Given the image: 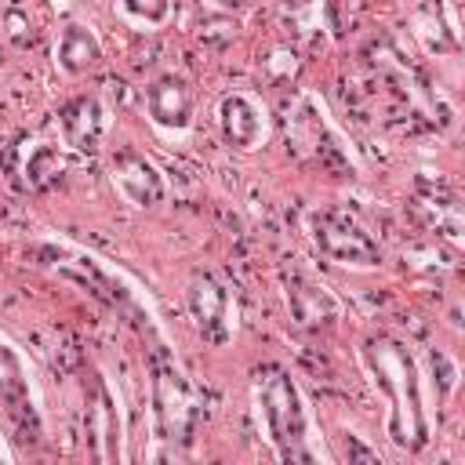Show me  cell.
Masks as SVG:
<instances>
[{
  "mask_svg": "<svg viewBox=\"0 0 465 465\" xmlns=\"http://www.w3.org/2000/svg\"><path fill=\"white\" fill-rule=\"evenodd\" d=\"M251 411L276 461H334L323 447L309 396L291 367L262 363L251 374Z\"/></svg>",
  "mask_w": 465,
  "mask_h": 465,
  "instance_id": "obj_1",
  "label": "cell"
},
{
  "mask_svg": "<svg viewBox=\"0 0 465 465\" xmlns=\"http://www.w3.org/2000/svg\"><path fill=\"white\" fill-rule=\"evenodd\" d=\"M374 389L385 396V436L396 450L418 454L429 447V403L418 356L392 334H371L360 349Z\"/></svg>",
  "mask_w": 465,
  "mask_h": 465,
  "instance_id": "obj_2",
  "label": "cell"
},
{
  "mask_svg": "<svg viewBox=\"0 0 465 465\" xmlns=\"http://www.w3.org/2000/svg\"><path fill=\"white\" fill-rule=\"evenodd\" d=\"M305 229H309L312 247L320 251V258H327L338 269L374 272L385 265V247L349 207H316V211H309Z\"/></svg>",
  "mask_w": 465,
  "mask_h": 465,
  "instance_id": "obj_3",
  "label": "cell"
},
{
  "mask_svg": "<svg viewBox=\"0 0 465 465\" xmlns=\"http://www.w3.org/2000/svg\"><path fill=\"white\" fill-rule=\"evenodd\" d=\"M84 432L91 440V458L94 461H127V418H124V400L120 385L94 367L87 385H84Z\"/></svg>",
  "mask_w": 465,
  "mask_h": 465,
  "instance_id": "obj_4",
  "label": "cell"
},
{
  "mask_svg": "<svg viewBox=\"0 0 465 465\" xmlns=\"http://www.w3.org/2000/svg\"><path fill=\"white\" fill-rule=\"evenodd\" d=\"M0 407L7 421L18 425V432L40 440L44 436V407H40V385L29 356L18 349L15 338L0 331Z\"/></svg>",
  "mask_w": 465,
  "mask_h": 465,
  "instance_id": "obj_5",
  "label": "cell"
},
{
  "mask_svg": "<svg viewBox=\"0 0 465 465\" xmlns=\"http://www.w3.org/2000/svg\"><path fill=\"white\" fill-rule=\"evenodd\" d=\"M149 371H153V421H156V436L160 440H189L193 425H196V396L193 385L185 381V374L178 371V363L163 352L153 349L149 356Z\"/></svg>",
  "mask_w": 465,
  "mask_h": 465,
  "instance_id": "obj_6",
  "label": "cell"
},
{
  "mask_svg": "<svg viewBox=\"0 0 465 465\" xmlns=\"http://www.w3.org/2000/svg\"><path fill=\"white\" fill-rule=\"evenodd\" d=\"M185 312L193 320V331L203 345L211 349H225L236 338V298L232 291L207 269H196L185 280Z\"/></svg>",
  "mask_w": 465,
  "mask_h": 465,
  "instance_id": "obj_7",
  "label": "cell"
},
{
  "mask_svg": "<svg viewBox=\"0 0 465 465\" xmlns=\"http://www.w3.org/2000/svg\"><path fill=\"white\" fill-rule=\"evenodd\" d=\"M142 113L145 124L163 138V142H182L196 127V91L189 76L167 69L153 76L142 91Z\"/></svg>",
  "mask_w": 465,
  "mask_h": 465,
  "instance_id": "obj_8",
  "label": "cell"
},
{
  "mask_svg": "<svg viewBox=\"0 0 465 465\" xmlns=\"http://www.w3.org/2000/svg\"><path fill=\"white\" fill-rule=\"evenodd\" d=\"M105 174H109V185L116 189V196L134 211H153L167 200V174L145 149H138L131 142H116L109 149Z\"/></svg>",
  "mask_w": 465,
  "mask_h": 465,
  "instance_id": "obj_9",
  "label": "cell"
},
{
  "mask_svg": "<svg viewBox=\"0 0 465 465\" xmlns=\"http://www.w3.org/2000/svg\"><path fill=\"white\" fill-rule=\"evenodd\" d=\"M214 131L225 149L232 153H254L269 142L272 116L262 94L247 87H232L214 102Z\"/></svg>",
  "mask_w": 465,
  "mask_h": 465,
  "instance_id": "obj_10",
  "label": "cell"
},
{
  "mask_svg": "<svg viewBox=\"0 0 465 465\" xmlns=\"http://www.w3.org/2000/svg\"><path fill=\"white\" fill-rule=\"evenodd\" d=\"M109 131H113V109L91 91L73 94L58 105V142L73 156H94L109 142Z\"/></svg>",
  "mask_w": 465,
  "mask_h": 465,
  "instance_id": "obj_11",
  "label": "cell"
},
{
  "mask_svg": "<svg viewBox=\"0 0 465 465\" xmlns=\"http://www.w3.org/2000/svg\"><path fill=\"white\" fill-rule=\"evenodd\" d=\"M283 298H287V309H291L294 323L305 327V331H320V327H331V323L341 320L338 294L323 280H316L312 272L294 269L291 276H283Z\"/></svg>",
  "mask_w": 465,
  "mask_h": 465,
  "instance_id": "obj_12",
  "label": "cell"
},
{
  "mask_svg": "<svg viewBox=\"0 0 465 465\" xmlns=\"http://www.w3.org/2000/svg\"><path fill=\"white\" fill-rule=\"evenodd\" d=\"M105 58V47H102V36L94 33L91 22L84 18H69L58 36H54V51H51V62L54 69L65 76V80H80L87 73H94Z\"/></svg>",
  "mask_w": 465,
  "mask_h": 465,
  "instance_id": "obj_13",
  "label": "cell"
},
{
  "mask_svg": "<svg viewBox=\"0 0 465 465\" xmlns=\"http://www.w3.org/2000/svg\"><path fill=\"white\" fill-rule=\"evenodd\" d=\"M69 156H73V153H69L62 142L33 138V142L22 149L18 174H22V182H25L29 189L44 193V189H51L54 182H62V178H65V171H69Z\"/></svg>",
  "mask_w": 465,
  "mask_h": 465,
  "instance_id": "obj_14",
  "label": "cell"
},
{
  "mask_svg": "<svg viewBox=\"0 0 465 465\" xmlns=\"http://www.w3.org/2000/svg\"><path fill=\"white\" fill-rule=\"evenodd\" d=\"M414 36L425 44L429 54H458V22L447 0H436L414 15Z\"/></svg>",
  "mask_w": 465,
  "mask_h": 465,
  "instance_id": "obj_15",
  "label": "cell"
},
{
  "mask_svg": "<svg viewBox=\"0 0 465 465\" xmlns=\"http://www.w3.org/2000/svg\"><path fill=\"white\" fill-rule=\"evenodd\" d=\"M418 363H421L425 389H432V392H436V403H447V400L454 396V389H458V378H461L458 360H454L447 349L429 345V349H425V360H418Z\"/></svg>",
  "mask_w": 465,
  "mask_h": 465,
  "instance_id": "obj_16",
  "label": "cell"
},
{
  "mask_svg": "<svg viewBox=\"0 0 465 465\" xmlns=\"http://www.w3.org/2000/svg\"><path fill=\"white\" fill-rule=\"evenodd\" d=\"M120 18L134 29H163L171 18H174V0H113Z\"/></svg>",
  "mask_w": 465,
  "mask_h": 465,
  "instance_id": "obj_17",
  "label": "cell"
},
{
  "mask_svg": "<svg viewBox=\"0 0 465 465\" xmlns=\"http://www.w3.org/2000/svg\"><path fill=\"white\" fill-rule=\"evenodd\" d=\"M0 25H4V36L11 44H29L33 40V18L22 7H7L4 18H0Z\"/></svg>",
  "mask_w": 465,
  "mask_h": 465,
  "instance_id": "obj_18",
  "label": "cell"
},
{
  "mask_svg": "<svg viewBox=\"0 0 465 465\" xmlns=\"http://www.w3.org/2000/svg\"><path fill=\"white\" fill-rule=\"evenodd\" d=\"M341 454L349 458V461H381V454H378V447H367L352 429H341Z\"/></svg>",
  "mask_w": 465,
  "mask_h": 465,
  "instance_id": "obj_19",
  "label": "cell"
},
{
  "mask_svg": "<svg viewBox=\"0 0 465 465\" xmlns=\"http://www.w3.org/2000/svg\"><path fill=\"white\" fill-rule=\"evenodd\" d=\"M211 11H218V15H236V11H243L251 0H203Z\"/></svg>",
  "mask_w": 465,
  "mask_h": 465,
  "instance_id": "obj_20",
  "label": "cell"
},
{
  "mask_svg": "<svg viewBox=\"0 0 465 465\" xmlns=\"http://www.w3.org/2000/svg\"><path fill=\"white\" fill-rule=\"evenodd\" d=\"M0 458H11V450H7V447H4V443H0Z\"/></svg>",
  "mask_w": 465,
  "mask_h": 465,
  "instance_id": "obj_21",
  "label": "cell"
},
{
  "mask_svg": "<svg viewBox=\"0 0 465 465\" xmlns=\"http://www.w3.org/2000/svg\"><path fill=\"white\" fill-rule=\"evenodd\" d=\"M51 4H69V0H51Z\"/></svg>",
  "mask_w": 465,
  "mask_h": 465,
  "instance_id": "obj_22",
  "label": "cell"
}]
</instances>
